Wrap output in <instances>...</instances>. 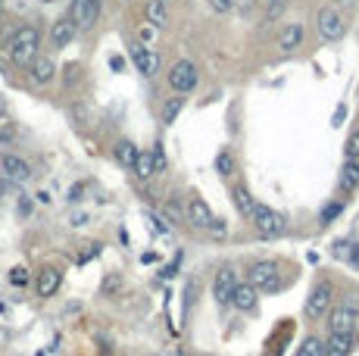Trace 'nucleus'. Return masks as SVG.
Segmentation results:
<instances>
[{
  "label": "nucleus",
  "instance_id": "25",
  "mask_svg": "<svg viewBox=\"0 0 359 356\" xmlns=\"http://www.w3.org/2000/svg\"><path fill=\"white\" fill-rule=\"evenodd\" d=\"M216 172H219V175H231V172H234V156H231V150H219V156H216Z\"/></svg>",
  "mask_w": 359,
  "mask_h": 356
},
{
  "label": "nucleus",
  "instance_id": "42",
  "mask_svg": "<svg viewBox=\"0 0 359 356\" xmlns=\"http://www.w3.org/2000/svg\"><path fill=\"white\" fill-rule=\"evenodd\" d=\"M0 16H3V0H0Z\"/></svg>",
  "mask_w": 359,
  "mask_h": 356
},
{
  "label": "nucleus",
  "instance_id": "33",
  "mask_svg": "<svg viewBox=\"0 0 359 356\" xmlns=\"http://www.w3.org/2000/svg\"><path fill=\"white\" fill-rule=\"evenodd\" d=\"M110 69H113V72H122V69H125V56L113 53V56H110Z\"/></svg>",
  "mask_w": 359,
  "mask_h": 356
},
{
  "label": "nucleus",
  "instance_id": "3",
  "mask_svg": "<svg viewBox=\"0 0 359 356\" xmlns=\"http://www.w3.org/2000/svg\"><path fill=\"white\" fill-rule=\"evenodd\" d=\"M247 281H250L256 291H278L281 287V281H278V266L272 260H259L250 266V272H247Z\"/></svg>",
  "mask_w": 359,
  "mask_h": 356
},
{
  "label": "nucleus",
  "instance_id": "35",
  "mask_svg": "<svg viewBox=\"0 0 359 356\" xmlns=\"http://www.w3.org/2000/svg\"><path fill=\"white\" fill-rule=\"evenodd\" d=\"M153 156H157V172H163V169H166V156H163V150H159V144H157V150H153Z\"/></svg>",
  "mask_w": 359,
  "mask_h": 356
},
{
  "label": "nucleus",
  "instance_id": "41",
  "mask_svg": "<svg viewBox=\"0 0 359 356\" xmlns=\"http://www.w3.org/2000/svg\"><path fill=\"white\" fill-rule=\"evenodd\" d=\"M7 116V103H3V100H0V119Z\"/></svg>",
  "mask_w": 359,
  "mask_h": 356
},
{
  "label": "nucleus",
  "instance_id": "26",
  "mask_svg": "<svg viewBox=\"0 0 359 356\" xmlns=\"http://www.w3.org/2000/svg\"><path fill=\"white\" fill-rule=\"evenodd\" d=\"M344 160H359V128H353L350 137H347V144H344Z\"/></svg>",
  "mask_w": 359,
  "mask_h": 356
},
{
  "label": "nucleus",
  "instance_id": "17",
  "mask_svg": "<svg viewBox=\"0 0 359 356\" xmlns=\"http://www.w3.org/2000/svg\"><path fill=\"white\" fill-rule=\"evenodd\" d=\"M60 272L57 269H41L38 272V294L41 297H53V294L60 291Z\"/></svg>",
  "mask_w": 359,
  "mask_h": 356
},
{
  "label": "nucleus",
  "instance_id": "8",
  "mask_svg": "<svg viewBox=\"0 0 359 356\" xmlns=\"http://www.w3.org/2000/svg\"><path fill=\"white\" fill-rule=\"evenodd\" d=\"M0 169H3V175H7L10 181H28V178H32V166H28L22 156H16V153H3V156H0Z\"/></svg>",
  "mask_w": 359,
  "mask_h": 356
},
{
  "label": "nucleus",
  "instance_id": "36",
  "mask_svg": "<svg viewBox=\"0 0 359 356\" xmlns=\"http://www.w3.org/2000/svg\"><path fill=\"white\" fill-rule=\"evenodd\" d=\"M209 231H213V235H225V222H222V219H216V222L209 225Z\"/></svg>",
  "mask_w": 359,
  "mask_h": 356
},
{
  "label": "nucleus",
  "instance_id": "2",
  "mask_svg": "<svg viewBox=\"0 0 359 356\" xmlns=\"http://www.w3.org/2000/svg\"><path fill=\"white\" fill-rule=\"evenodd\" d=\"M253 225H256V231L263 237H278V235H284L288 231V219L281 216V212H275L272 206H263V203H256V210H253Z\"/></svg>",
  "mask_w": 359,
  "mask_h": 356
},
{
  "label": "nucleus",
  "instance_id": "31",
  "mask_svg": "<svg viewBox=\"0 0 359 356\" xmlns=\"http://www.w3.org/2000/svg\"><path fill=\"white\" fill-rule=\"evenodd\" d=\"M163 212H166L169 219H175V222H182V206H178L175 200H169V203L163 206Z\"/></svg>",
  "mask_w": 359,
  "mask_h": 356
},
{
  "label": "nucleus",
  "instance_id": "21",
  "mask_svg": "<svg viewBox=\"0 0 359 356\" xmlns=\"http://www.w3.org/2000/svg\"><path fill=\"white\" fill-rule=\"evenodd\" d=\"M157 172V156L150 150H138V160H134V175L138 178H150Z\"/></svg>",
  "mask_w": 359,
  "mask_h": 356
},
{
  "label": "nucleus",
  "instance_id": "37",
  "mask_svg": "<svg viewBox=\"0 0 359 356\" xmlns=\"http://www.w3.org/2000/svg\"><path fill=\"white\" fill-rule=\"evenodd\" d=\"M157 356H182V350H178V347H166V350H159Z\"/></svg>",
  "mask_w": 359,
  "mask_h": 356
},
{
  "label": "nucleus",
  "instance_id": "4",
  "mask_svg": "<svg viewBox=\"0 0 359 356\" xmlns=\"http://www.w3.org/2000/svg\"><path fill=\"white\" fill-rule=\"evenodd\" d=\"M331 297H334V287L328 285V281H319V285L309 291L306 306H303L306 319H325V312H331Z\"/></svg>",
  "mask_w": 359,
  "mask_h": 356
},
{
  "label": "nucleus",
  "instance_id": "38",
  "mask_svg": "<svg viewBox=\"0 0 359 356\" xmlns=\"http://www.w3.org/2000/svg\"><path fill=\"white\" fill-rule=\"evenodd\" d=\"M82 191H85V185H76V187H72V197L69 200H82Z\"/></svg>",
  "mask_w": 359,
  "mask_h": 356
},
{
  "label": "nucleus",
  "instance_id": "39",
  "mask_svg": "<svg viewBox=\"0 0 359 356\" xmlns=\"http://www.w3.org/2000/svg\"><path fill=\"white\" fill-rule=\"evenodd\" d=\"M141 37H144V41H150V37H153V28H144V25H141Z\"/></svg>",
  "mask_w": 359,
  "mask_h": 356
},
{
  "label": "nucleus",
  "instance_id": "16",
  "mask_svg": "<svg viewBox=\"0 0 359 356\" xmlns=\"http://www.w3.org/2000/svg\"><path fill=\"white\" fill-rule=\"evenodd\" d=\"M303 41V25L300 22H288L281 28V35H278V47L284 50V53H290V50H297Z\"/></svg>",
  "mask_w": 359,
  "mask_h": 356
},
{
  "label": "nucleus",
  "instance_id": "30",
  "mask_svg": "<svg viewBox=\"0 0 359 356\" xmlns=\"http://www.w3.org/2000/svg\"><path fill=\"white\" fill-rule=\"evenodd\" d=\"M340 210H344V203H328L325 210H322V222H331V219H338Z\"/></svg>",
  "mask_w": 359,
  "mask_h": 356
},
{
  "label": "nucleus",
  "instance_id": "5",
  "mask_svg": "<svg viewBox=\"0 0 359 356\" xmlns=\"http://www.w3.org/2000/svg\"><path fill=\"white\" fill-rule=\"evenodd\" d=\"M315 25H319V35L325 37V41H340V37H344V31H347L344 16H340L338 10H331V6L319 10V16H315Z\"/></svg>",
  "mask_w": 359,
  "mask_h": 356
},
{
  "label": "nucleus",
  "instance_id": "7",
  "mask_svg": "<svg viewBox=\"0 0 359 356\" xmlns=\"http://www.w3.org/2000/svg\"><path fill=\"white\" fill-rule=\"evenodd\" d=\"M356 322H359V310L356 306H350V303L334 306V310L328 312V328L338 331V334H353Z\"/></svg>",
  "mask_w": 359,
  "mask_h": 356
},
{
  "label": "nucleus",
  "instance_id": "12",
  "mask_svg": "<svg viewBox=\"0 0 359 356\" xmlns=\"http://www.w3.org/2000/svg\"><path fill=\"white\" fill-rule=\"evenodd\" d=\"M188 222L194 225V228H209V225L216 222V216H213V210L207 206V200L191 197V203H188Z\"/></svg>",
  "mask_w": 359,
  "mask_h": 356
},
{
  "label": "nucleus",
  "instance_id": "34",
  "mask_svg": "<svg viewBox=\"0 0 359 356\" xmlns=\"http://www.w3.org/2000/svg\"><path fill=\"white\" fill-rule=\"evenodd\" d=\"M147 222H150V225H153V231H157V235H166V225H163V222H159V219H157V216H153V212H147Z\"/></svg>",
  "mask_w": 359,
  "mask_h": 356
},
{
  "label": "nucleus",
  "instance_id": "40",
  "mask_svg": "<svg viewBox=\"0 0 359 356\" xmlns=\"http://www.w3.org/2000/svg\"><path fill=\"white\" fill-rule=\"evenodd\" d=\"M7 191H10V181H0V197H3Z\"/></svg>",
  "mask_w": 359,
  "mask_h": 356
},
{
  "label": "nucleus",
  "instance_id": "20",
  "mask_svg": "<svg viewBox=\"0 0 359 356\" xmlns=\"http://www.w3.org/2000/svg\"><path fill=\"white\" fill-rule=\"evenodd\" d=\"M144 12H147V22H150L153 28H166V25H169V10H166V0H150Z\"/></svg>",
  "mask_w": 359,
  "mask_h": 356
},
{
  "label": "nucleus",
  "instance_id": "14",
  "mask_svg": "<svg viewBox=\"0 0 359 356\" xmlns=\"http://www.w3.org/2000/svg\"><path fill=\"white\" fill-rule=\"evenodd\" d=\"M132 60H134V66H138V72H144V75H157V69H159V56L153 53V50H144L141 44H134V47H132Z\"/></svg>",
  "mask_w": 359,
  "mask_h": 356
},
{
  "label": "nucleus",
  "instance_id": "43",
  "mask_svg": "<svg viewBox=\"0 0 359 356\" xmlns=\"http://www.w3.org/2000/svg\"><path fill=\"white\" fill-rule=\"evenodd\" d=\"M166 3H169V0H166Z\"/></svg>",
  "mask_w": 359,
  "mask_h": 356
},
{
  "label": "nucleus",
  "instance_id": "27",
  "mask_svg": "<svg viewBox=\"0 0 359 356\" xmlns=\"http://www.w3.org/2000/svg\"><path fill=\"white\" fill-rule=\"evenodd\" d=\"M10 285H13V287H26L28 285V269L26 266H13V269H10Z\"/></svg>",
  "mask_w": 359,
  "mask_h": 356
},
{
  "label": "nucleus",
  "instance_id": "15",
  "mask_svg": "<svg viewBox=\"0 0 359 356\" xmlns=\"http://www.w3.org/2000/svg\"><path fill=\"white\" fill-rule=\"evenodd\" d=\"M353 353V334H338L331 331L325 341V356H350Z\"/></svg>",
  "mask_w": 359,
  "mask_h": 356
},
{
  "label": "nucleus",
  "instance_id": "11",
  "mask_svg": "<svg viewBox=\"0 0 359 356\" xmlns=\"http://www.w3.org/2000/svg\"><path fill=\"white\" fill-rule=\"evenodd\" d=\"M76 35H78V25H76V19H72V16L57 19V22H53V28H51L53 47H69V44L76 41Z\"/></svg>",
  "mask_w": 359,
  "mask_h": 356
},
{
  "label": "nucleus",
  "instance_id": "1",
  "mask_svg": "<svg viewBox=\"0 0 359 356\" xmlns=\"http://www.w3.org/2000/svg\"><path fill=\"white\" fill-rule=\"evenodd\" d=\"M38 44H41V35L38 28L32 25H22L13 37H10V60L16 66H26V62H35L38 60Z\"/></svg>",
  "mask_w": 359,
  "mask_h": 356
},
{
  "label": "nucleus",
  "instance_id": "19",
  "mask_svg": "<svg viewBox=\"0 0 359 356\" xmlns=\"http://www.w3.org/2000/svg\"><path fill=\"white\" fill-rule=\"evenodd\" d=\"M53 72H57V66H53L51 56H38V60L32 62V81L35 85H47V81L53 78Z\"/></svg>",
  "mask_w": 359,
  "mask_h": 356
},
{
  "label": "nucleus",
  "instance_id": "10",
  "mask_svg": "<svg viewBox=\"0 0 359 356\" xmlns=\"http://www.w3.org/2000/svg\"><path fill=\"white\" fill-rule=\"evenodd\" d=\"M234 287H238V275H234V269H222V272L216 275V281H213L216 303H231Z\"/></svg>",
  "mask_w": 359,
  "mask_h": 356
},
{
  "label": "nucleus",
  "instance_id": "22",
  "mask_svg": "<svg viewBox=\"0 0 359 356\" xmlns=\"http://www.w3.org/2000/svg\"><path fill=\"white\" fill-rule=\"evenodd\" d=\"M116 160H119L122 166L134 169V160H138V147H134L132 141H119V144H116Z\"/></svg>",
  "mask_w": 359,
  "mask_h": 356
},
{
  "label": "nucleus",
  "instance_id": "29",
  "mask_svg": "<svg viewBox=\"0 0 359 356\" xmlns=\"http://www.w3.org/2000/svg\"><path fill=\"white\" fill-rule=\"evenodd\" d=\"M3 141H13V122H10V116L0 119V144Z\"/></svg>",
  "mask_w": 359,
  "mask_h": 356
},
{
  "label": "nucleus",
  "instance_id": "32",
  "mask_svg": "<svg viewBox=\"0 0 359 356\" xmlns=\"http://www.w3.org/2000/svg\"><path fill=\"white\" fill-rule=\"evenodd\" d=\"M209 6H213L216 12H228L234 6V0H209Z\"/></svg>",
  "mask_w": 359,
  "mask_h": 356
},
{
  "label": "nucleus",
  "instance_id": "28",
  "mask_svg": "<svg viewBox=\"0 0 359 356\" xmlns=\"http://www.w3.org/2000/svg\"><path fill=\"white\" fill-rule=\"evenodd\" d=\"M182 97H175V100H172V103H166L163 106V122L166 125H169V122H175V116H178V112H182Z\"/></svg>",
  "mask_w": 359,
  "mask_h": 356
},
{
  "label": "nucleus",
  "instance_id": "24",
  "mask_svg": "<svg viewBox=\"0 0 359 356\" xmlns=\"http://www.w3.org/2000/svg\"><path fill=\"white\" fill-rule=\"evenodd\" d=\"M234 203H238V210L244 212V216H253V210H256V203H253L247 187H234Z\"/></svg>",
  "mask_w": 359,
  "mask_h": 356
},
{
  "label": "nucleus",
  "instance_id": "6",
  "mask_svg": "<svg viewBox=\"0 0 359 356\" xmlns=\"http://www.w3.org/2000/svg\"><path fill=\"white\" fill-rule=\"evenodd\" d=\"M169 87H172V91H178V94L194 91V87H197V69H194V62H188V60L175 62V66L169 69Z\"/></svg>",
  "mask_w": 359,
  "mask_h": 356
},
{
  "label": "nucleus",
  "instance_id": "23",
  "mask_svg": "<svg viewBox=\"0 0 359 356\" xmlns=\"http://www.w3.org/2000/svg\"><path fill=\"white\" fill-rule=\"evenodd\" d=\"M294 356H325V341H319L315 334H309L306 341L300 344V350H297Z\"/></svg>",
  "mask_w": 359,
  "mask_h": 356
},
{
  "label": "nucleus",
  "instance_id": "13",
  "mask_svg": "<svg viewBox=\"0 0 359 356\" xmlns=\"http://www.w3.org/2000/svg\"><path fill=\"white\" fill-rule=\"evenodd\" d=\"M231 306H234V310H240V312L256 310V287H253L250 281L238 285V287H234V294H231Z\"/></svg>",
  "mask_w": 359,
  "mask_h": 356
},
{
  "label": "nucleus",
  "instance_id": "9",
  "mask_svg": "<svg viewBox=\"0 0 359 356\" xmlns=\"http://www.w3.org/2000/svg\"><path fill=\"white\" fill-rule=\"evenodd\" d=\"M97 12H100V3L97 0H72L69 16L76 19L78 28H91L97 22Z\"/></svg>",
  "mask_w": 359,
  "mask_h": 356
},
{
  "label": "nucleus",
  "instance_id": "18",
  "mask_svg": "<svg viewBox=\"0 0 359 356\" xmlns=\"http://www.w3.org/2000/svg\"><path fill=\"white\" fill-rule=\"evenodd\" d=\"M338 185H340V191H356L359 187V160H344V172H340V178H338Z\"/></svg>",
  "mask_w": 359,
  "mask_h": 356
}]
</instances>
